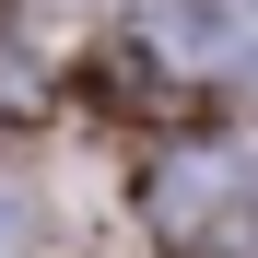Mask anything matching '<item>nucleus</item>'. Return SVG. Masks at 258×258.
<instances>
[{"mask_svg": "<svg viewBox=\"0 0 258 258\" xmlns=\"http://www.w3.org/2000/svg\"><path fill=\"white\" fill-rule=\"evenodd\" d=\"M24 235H35V200H24V188H0V258H12Z\"/></svg>", "mask_w": 258, "mask_h": 258, "instance_id": "nucleus-2", "label": "nucleus"}, {"mask_svg": "<svg viewBox=\"0 0 258 258\" xmlns=\"http://www.w3.org/2000/svg\"><path fill=\"white\" fill-rule=\"evenodd\" d=\"M153 35H164L188 71H235V59L258 47V0H164Z\"/></svg>", "mask_w": 258, "mask_h": 258, "instance_id": "nucleus-1", "label": "nucleus"}]
</instances>
